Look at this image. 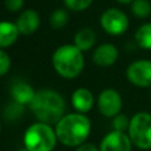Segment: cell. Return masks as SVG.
I'll return each instance as SVG.
<instances>
[{"mask_svg":"<svg viewBox=\"0 0 151 151\" xmlns=\"http://www.w3.org/2000/svg\"><path fill=\"white\" fill-rule=\"evenodd\" d=\"M100 26L110 35H122L129 28V18L119 8H107L100 15Z\"/></svg>","mask_w":151,"mask_h":151,"instance_id":"8992f818","label":"cell"},{"mask_svg":"<svg viewBox=\"0 0 151 151\" xmlns=\"http://www.w3.org/2000/svg\"><path fill=\"white\" fill-rule=\"evenodd\" d=\"M131 13L138 19H145L151 14V2L149 0H133L131 2Z\"/></svg>","mask_w":151,"mask_h":151,"instance_id":"e0dca14e","label":"cell"},{"mask_svg":"<svg viewBox=\"0 0 151 151\" xmlns=\"http://www.w3.org/2000/svg\"><path fill=\"white\" fill-rule=\"evenodd\" d=\"M72 105L73 107L79 112V113H85L88 112L94 103L93 94L90 90L87 88H78L73 92L72 94Z\"/></svg>","mask_w":151,"mask_h":151,"instance_id":"7c38bea8","label":"cell"},{"mask_svg":"<svg viewBox=\"0 0 151 151\" xmlns=\"http://www.w3.org/2000/svg\"><path fill=\"white\" fill-rule=\"evenodd\" d=\"M12 96H13V99L14 101L19 103V104H29L35 94V92L33 91V88L24 83V81H19V83H15L13 86H12Z\"/></svg>","mask_w":151,"mask_h":151,"instance_id":"5bb4252c","label":"cell"},{"mask_svg":"<svg viewBox=\"0 0 151 151\" xmlns=\"http://www.w3.org/2000/svg\"><path fill=\"white\" fill-rule=\"evenodd\" d=\"M67 21H68V14L64 9H55L50 18V22L53 28H61L67 24Z\"/></svg>","mask_w":151,"mask_h":151,"instance_id":"ac0fdd59","label":"cell"},{"mask_svg":"<svg viewBox=\"0 0 151 151\" xmlns=\"http://www.w3.org/2000/svg\"><path fill=\"white\" fill-rule=\"evenodd\" d=\"M0 130H1V126H0Z\"/></svg>","mask_w":151,"mask_h":151,"instance_id":"4316f807","label":"cell"},{"mask_svg":"<svg viewBox=\"0 0 151 151\" xmlns=\"http://www.w3.org/2000/svg\"><path fill=\"white\" fill-rule=\"evenodd\" d=\"M136 44L143 50H151V22L143 24L134 33Z\"/></svg>","mask_w":151,"mask_h":151,"instance_id":"2e32d148","label":"cell"},{"mask_svg":"<svg viewBox=\"0 0 151 151\" xmlns=\"http://www.w3.org/2000/svg\"><path fill=\"white\" fill-rule=\"evenodd\" d=\"M126 79L137 87H151V60L138 59L132 61L126 68Z\"/></svg>","mask_w":151,"mask_h":151,"instance_id":"52a82bcc","label":"cell"},{"mask_svg":"<svg viewBox=\"0 0 151 151\" xmlns=\"http://www.w3.org/2000/svg\"><path fill=\"white\" fill-rule=\"evenodd\" d=\"M29 106L38 120L45 124L58 123L65 113L64 98L53 90H40L35 92Z\"/></svg>","mask_w":151,"mask_h":151,"instance_id":"7a4b0ae2","label":"cell"},{"mask_svg":"<svg viewBox=\"0 0 151 151\" xmlns=\"http://www.w3.org/2000/svg\"><path fill=\"white\" fill-rule=\"evenodd\" d=\"M118 55L119 53L117 47L113 44L106 42V44L99 45L94 50L92 54V60L99 67H110L117 61Z\"/></svg>","mask_w":151,"mask_h":151,"instance_id":"30bf717a","label":"cell"},{"mask_svg":"<svg viewBox=\"0 0 151 151\" xmlns=\"http://www.w3.org/2000/svg\"><path fill=\"white\" fill-rule=\"evenodd\" d=\"M91 131V122L83 113H70L64 116L55 126L58 140L67 146L84 144Z\"/></svg>","mask_w":151,"mask_h":151,"instance_id":"6da1fadb","label":"cell"},{"mask_svg":"<svg viewBox=\"0 0 151 151\" xmlns=\"http://www.w3.org/2000/svg\"><path fill=\"white\" fill-rule=\"evenodd\" d=\"M92 1L93 0H64V4L68 9L80 12V11L88 8L91 6Z\"/></svg>","mask_w":151,"mask_h":151,"instance_id":"44dd1931","label":"cell"},{"mask_svg":"<svg viewBox=\"0 0 151 151\" xmlns=\"http://www.w3.org/2000/svg\"><path fill=\"white\" fill-rule=\"evenodd\" d=\"M19 33L20 32L15 24L9 21H0V50L13 45L18 39Z\"/></svg>","mask_w":151,"mask_h":151,"instance_id":"4fadbf2b","label":"cell"},{"mask_svg":"<svg viewBox=\"0 0 151 151\" xmlns=\"http://www.w3.org/2000/svg\"><path fill=\"white\" fill-rule=\"evenodd\" d=\"M57 139L55 131L45 123L31 125L24 136L25 147L28 151H52L57 144Z\"/></svg>","mask_w":151,"mask_h":151,"instance_id":"277c9868","label":"cell"},{"mask_svg":"<svg viewBox=\"0 0 151 151\" xmlns=\"http://www.w3.org/2000/svg\"><path fill=\"white\" fill-rule=\"evenodd\" d=\"M52 64L54 70L63 78H76L84 68L83 51L76 45H63L54 51Z\"/></svg>","mask_w":151,"mask_h":151,"instance_id":"3957f363","label":"cell"},{"mask_svg":"<svg viewBox=\"0 0 151 151\" xmlns=\"http://www.w3.org/2000/svg\"><path fill=\"white\" fill-rule=\"evenodd\" d=\"M96 42V33L93 29L85 27L79 29L74 35V45L80 51H88Z\"/></svg>","mask_w":151,"mask_h":151,"instance_id":"9a60e30c","label":"cell"},{"mask_svg":"<svg viewBox=\"0 0 151 151\" xmlns=\"http://www.w3.org/2000/svg\"><path fill=\"white\" fill-rule=\"evenodd\" d=\"M20 151H28V150H27V149H26V147H25V149H21V150H20Z\"/></svg>","mask_w":151,"mask_h":151,"instance_id":"484cf974","label":"cell"},{"mask_svg":"<svg viewBox=\"0 0 151 151\" xmlns=\"http://www.w3.org/2000/svg\"><path fill=\"white\" fill-rule=\"evenodd\" d=\"M5 6L11 12H18L24 6V0H5Z\"/></svg>","mask_w":151,"mask_h":151,"instance_id":"603a6c76","label":"cell"},{"mask_svg":"<svg viewBox=\"0 0 151 151\" xmlns=\"http://www.w3.org/2000/svg\"><path fill=\"white\" fill-rule=\"evenodd\" d=\"M132 145L127 132L112 130L101 139L99 151H132Z\"/></svg>","mask_w":151,"mask_h":151,"instance_id":"9c48e42d","label":"cell"},{"mask_svg":"<svg viewBox=\"0 0 151 151\" xmlns=\"http://www.w3.org/2000/svg\"><path fill=\"white\" fill-rule=\"evenodd\" d=\"M11 68V59L8 54L0 50V76H5Z\"/></svg>","mask_w":151,"mask_h":151,"instance_id":"7402d4cb","label":"cell"},{"mask_svg":"<svg viewBox=\"0 0 151 151\" xmlns=\"http://www.w3.org/2000/svg\"><path fill=\"white\" fill-rule=\"evenodd\" d=\"M116 1H118L120 4H131L133 0H116Z\"/></svg>","mask_w":151,"mask_h":151,"instance_id":"d4e9b609","label":"cell"},{"mask_svg":"<svg viewBox=\"0 0 151 151\" xmlns=\"http://www.w3.org/2000/svg\"><path fill=\"white\" fill-rule=\"evenodd\" d=\"M76 151H99V149H97V146H94L93 144L84 143V144L79 145Z\"/></svg>","mask_w":151,"mask_h":151,"instance_id":"cb8c5ba5","label":"cell"},{"mask_svg":"<svg viewBox=\"0 0 151 151\" xmlns=\"http://www.w3.org/2000/svg\"><path fill=\"white\" fill-rule=\"evenodd\" d=\"M127 134L132 144L140 150H151V113L140 111L130 118Z\"/></svg>","mask_w":151,"mask_h":151,"instance_id":"5b68a950","label":"cell"},{"mask_svg":"<svg viewBox=\"0 0 151 151\" xmlns=\"http://www.w3.org/2000/svg\"><path fill=\"white\" fill-rule=\"evenodd\" d=\"M15 25L21 34L28 35V34L34 33L38 29L40 25V17L37 11L26 9L19 15Z\"/></svg>","mask_w":151,"mask_h":151,"instance_id":"8fae6325","label":"cell"},{"mask_svg":"<svg viewBox=\"0 0 151 151\" xmlns=\"http://www.w3.org/2000/svg\"><path fill=\"white\" fill-rule=\"evenodd\" d=\"M130 125V118L123 113H118L117 116L113 117V122H112V127L116 131H122V132H126Z\"/></svg>","mask_w":151,"mask_h":151,"instance_id":"ffe728a7","label":"cell"},{"mask_svg":"<svg viewBox=\"0 0 151 151\" xmlns=\"http://www.w3.org/2000/svg\"><path fill=\"white\" fill-rule=\"evenodd\" d=\"M22 113H24V105L17 103V101H13L6 106L4 116L8 120H15V119L20 118L22 116Z\"/></svg>","mask_w":151,"mask_h":151,"instance_id":"d6986e66","label":"cell"},{"mask_svg":"<svg viewBox=\"0 0 151 151\" xmlns=\"http://www.w3.org/2000/svg\"><path fill=\"white\" fill-rule=\"evenodd\" d=\"M97 105L99 112L103 116L107 118H113L114 116L120 113L123 107V99L118 91L113 88H106L99 93Z\"/></svg>","mask_w":151,"mask_h":151,"instance_id":"ba28073f","label":"cell"}]
</instances>
